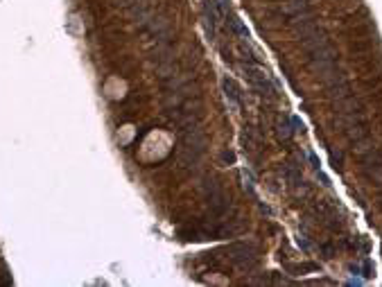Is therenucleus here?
I'll return each mask as SVG.
<instances>
[{"mask_svg": "<svg viewBox=\"0 0 382 287\" xmlns=\"http://www.w3.org/2000/svg\"><path fill=\"white\" fill-rule=\"evenodd\" d=\"M224 90H226V97H228V102H231V107L238 109L240 107V90H238V86L233 84V80H224Z\"/></svg>", "mask_w": 382, "mask_h": 287, "instance_id": "obj_1", "label": "nucleus"}]
</instances>
